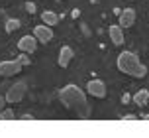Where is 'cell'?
<instances>
[{"label": "cell", "instance_id": "6da1fadb", "mask_svg": "<svg viewBox=\"0 0 149 138\" xmlns=\"http://www.w3.org/2000/svg\"><path fill=\"white\" fill-rule=\"evenodd\" d=\"M59 99L69 111L77 113L79 116H82V118H88L90 116V105H88V101H86L81 87H77V85H65L59 91Z\"/></svg>", "mask_w": 149, "mask_h": 138}, {"label": "cell", "instance_id": "7a4b0ae2", "mask_svg": "<svg viewBox=\"0 0 149 138\" xmlns=\"http://www.w3.org/2000/svg\"><path fill=\"white\" fill-rule=\"evenodd\" d=\"M118 69L122 73L130 77H137V79H143L147 75V67L139 61V57L134 51H122L118 55Z\"/></svg>", "mask_w": 149, "mask_h": 138}, {"label": "cell", "instance_id": "3957f363", "mask_svg": "<svg viewBox=\"0 0 149 138\" xmlns=\"http://www.w3.org/2000/svg\"><path fill=\"white\" fill-rule=\"evenodd\" d=\"M26 93H28V85L24 83V81H20V83L12 85V87L8 89V93H6V103H10V105H14V103H20V101L26 97Z\"/></svg>", "mask_w": 149, "mask_h": 138}, {"label": "cell", "instance_id": "277c9868", "mask_svg": "<svg viewBox=\"0 0 149 138\" xmlns=\"http://www.w3.org/2000/svg\"><path fill=\"white\" fill-rule=\"evenodd\" d=\"M22 71V63L18 59H10V61H0V75L4 77H12L16 73Z\"/></svg>", "mask_w": 149, "mask_h": 138}, {"label": "cell", "instance_id": "5b68a950", "mask_svg": "<svg viewBox=\"0 0 149 138\" xmlns=\"http://www.w3.org/2000/svg\"><path fill=\"white\" fill-rule=\"evenodd\" d=\"M86 91H88L92 97L102 99V97H106V85H104V81H100V79H92V81H88V85H86Z\"/></svg>", "mask_w": 149, "mask_h": 138}, {"label": "cell", "instance_id": "8992f818", "mask_svg": "<svg viewBox=\"0 0 149 138\" xmlns=\"http://www.w3.org/2000/svg\"><path fill=\"white\" fill-rule=\"evenodd\" d=\"M33 36L37 38V42L47 44V42H51V39H53V30H51V26L41 24V26H36V28H33Z\"/></svg>", "mask_w": 149, "mask_h": 138}, {"label": "cell", "instance_id": "52a82bcc", "mask_svg": "<svg viewBox=\"0 0 149 138\" xmlns=\"http://www.w3.org/2000/svg\"><path fill=\"white\" fill-rule=\"evenodd\" d=\"M37 47V38L36 36H24L20 42H18V49L24 51V54H31V51H36Z\"/></svg>", "mask_w": 149, "mask_h": 138}, {"label": "cell", "instance_id": "ba28073f", "mask_svg": "<svg viewBox=\"0 0 149 138\" xmlns=\"http://www.w3.org/2000/svg\"><path fill=\"white\" fill-rule=\"evenodd\" d=\"M135 22V10L134 8H126L124 12H120V26L122 28H132Z\"/></svg>", "mask_w": 149, "mask_h": 138}, {"label": "cell", "instance_id": "9c48e42d", "mask_svg": "<svg viewBox=\"0 0 149 138\" xmlns=\"http://www.w3.org/2000/svg\"><path fill=\"white\" fill-rule=\"evenodd\" d=\"M108 36H110L112 44L114 46H122L124 44V30H122V26H110L108 28Z\"/></svg>", "mask_w": 149, "mask_h": 138}, {"label": "cell", "instance_id": "30bf717a", "mask_svg": "<svg viewBox=\"0 0 149 138\" xmlns=\"http://www.w3.org/2000/svg\"><path fill=\"white\" fill-rule=\"evenodd\" d=\"M73 49L69 46L65 47H61V51H59V59H57V63H59V67H67L69 63H71V59H73Z\"/></svg>", "mask_w": 149, "mask_h": 138}, {"label": "cell", "instance_id": "8fae6325", "mask_svg": "<svg viewBox=\"0 0 149 138\" xmlns=\"http://www.w3.org/2000/svg\"><path fill=\"white\" fill-rule=\"evenodd\" d=\"M147 101H149V91H147V89H139V91L134 95V103H135V105H139V107L147 105Z\"/></svg>", "mask_w": 149, "mask_h": 138}, {"label": "cell", "instance_id": "7c38bea8", "mask_svg": "<svg viewBox=\"0 0 149 138\" xmlns=\"http://www.w3.org/2000/svg\"><path fill=\"white\" fill-rule=\"evenodd\" d=\"M41 20L47 26H55V24L59 22V16L55 14V12H51V10H45V12H41Z\"/></svg>", "mask_w": 149, "mask_h": 138}, {"label": "cell", "instance_id": "4fadbf2b", "mask_svg": "<svg viewBox=\"0 0 149 138\" xmlns=\"http://www.w3.org/2000/svg\"><path fill=\"white\" fill-rule=\"evenodd\" d=\"M12 118H14V111H10V108L0 111V120H12Z\"/></svg>", "mask_w": 149, "mask_h": 138}, {"label": "cell", "instance_id": "5bb4252c", "mask_svg": "<svg viewBox=\"0 0 149 138\" xmlns=\"http://www.w3.org/2000/svg\"><path fill=\"white\" fill-rule=\"evenodd\" d=\"M20 28V20H8L6 22V32L8 34H12L14 30H18Z\"/></svg>", "mask_w": 149, "mask_h": 138}, {"label": "cell", "instance_id": "9a60e30c", "mask_svg": "<svg viewBox=\"0 0 149 138\" xmlns=\"http://www.w3.org/2000/svg\"><path fill=\"white\" fill-rule=\"evenodd\" d=\"M18 61L22 63V65H28V63H30V57H28V55H20V57H18Z\"/></svg>", "mask_w": 149, "mask_h": 138}, {"label": "cell", "instance_id": "2e32d148", "mask_svg": "<svg viewBox=\"0 0 149 138\" xmlns=\"http://www.w3.org/2000/svg\"><path fill=\"white\" fill-rule=\"evenodd\" d=\"M122 120H127V123H132V120H137L134 115H126V116H122Z\"/></svg>", "mask_w": 149, "mask_h": 138}, {"label": "cell", "instance_id": "e0dca14e", "mask_svg": "<svg viewBox=\"0 0 149 138\" xmlns=\"http://www.w3.org/2000/svg\"><path fill=\"white\" fill-rule=\"evenodd\" d=\"M4 105H6V97H2V95H0V111L4 108Z\"/></svg>", "mask_w": 149, "mask_h": 138}, {"label": "cell", "instance_id": "ac0fdd59", "mask_svg": "<svg viewBox=\"0 0 149 138\" xmlns=\"http://www.w3.org/2000/svg\"><path fill=\"white\" fill-rule=\"evenodd\" d=\"M143 120H149V115H145V116H143Z\"/></svg>", "mask_w": 149, "mask_h": 138}]
</instances>
